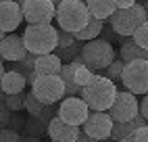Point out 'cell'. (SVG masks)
<instances>
[{"mask_svg": "<svg viewBox=\"0 0 148 142\" xmlns=\"http://www.w3.org/2000/svg\"><path fill=\"white\" fill-rule=\"evenodd\" d=\"M75 142H98V140H96V138H92L90 134H86V132L82 130V132H79V136L75 138Z\"/></svg>", "mask_w": 148, "mask_h": 142, "instance_id": "obj_31", "label": "cell"}, {"mask_svg": "<svg viewBox=\"0 0 148 142\" xmlns=\"http://www.w3.org/2000/svg\"><path fill=\"white\" fill-rule=\"evenodd\" d=\"M138 2V0H115V6L117 8H130Z\"/></svg>", "mask_w": 148, "mask_h": 142, "instance_id": "obj_30", "label": "cell"}, {"mask_svg": "<svg viewBox=\"0 0 148 142\" xmlns=\"http://www.w3.org/2000/svg\"><path fill=\"white\" fill-rule=\"evenodd\" d=\"M121 59L125 63L136 61V59H148V48H142L138 42H134L132 36H125L121 44Z\"/></svg>", "mask_w": 148, "mask_h": 142, "instance_id": "obj_19", "label": "cell"}, {"mask_svg": "<svg viewBox=\"0 0 148 142\" xmlns=\"http://www.w3.org/2000/svg\"><path fill=\"white\" fill-rule=\"evenodd\" d=\"M32 92L44 105H56L65 98V82L58 75H38L32 84Z\"/></svg>", "mask_w": 148, "mask_h": 142, "instance_id": "obj_7", "label": "cell"}, {"mask_svg": "<svg viewBox=\"0 0 148 142\" xmlns=\"http://www.w3.org/2000/svg\"><path fill=\"white\" fill-rule=\"evenodd\" d=\"M142 125H148V119H146L142 113L136 115L132 121H115L111 138L117 140V142H121V140H125V138H132V136L136 134V130L142 128Z\"/></svg>", "mask_w": 148, "mask_h": 142, "instance_id": "obj_15", "label": "cell"}, {"mask_svg": "<svg viewBox=\"0 0 148 142\" xmlns=\"http://www.w3.org/2000/svg\"><path fill=\"white\" fill-rule=\"evenodd\" d=\"M82 59H84L86 67H90L94 73H104V69L115 61V48L106 40L94 38L84 44Z\"/></svg>", "mask_w": 148, "mask_h": 142, "instance_id": "obj_5", "label": "cell"}, {"mask_svg": "<svg viewBox=\"0 0 148 142\" xmlns=\"http://www.w3.org/2000/svg\"><path fill=\"white\" fill-rule=\"evenodd\" d=\"M121 142H136V138L132 136V138H125V140H121Z\"/></svg>", "mask_w": 148, "mask_h": 142, "instance_id": "obj_36", "label": "cell"}, {"mask_svg": "<svg viewBox=\"0 0 148 142\" xmlns=\"http://www.w3.org/2000/svg\"><path fill=\"white\" fill-rule=\"evenodd\" d=\"M140 113L148 119V94H144V98L140 100Z\"/></svg>", "mask_w": 148, "mask_h": 142, "instance_id": "obj_32", "label": "cell"}, {"mask_svg": "<svg viewBox=\"0 0 148 142\" xmlns=\"http://www.w3.org/2000/svg\"><path fill=\"white\" fill-rule=\"evenodd\" d=\"M36 61H38V54L27 52L21 61H15L13 65H8V69L23 73V75H25V79H27V84L32 86V84L36 82V77H38V71H36Z\"/></svg>", "mask_w": 148, "mask_h": 142, "instance_id": "obj_17", "label": "cell"}, {"mask_svg": "<svg viewBox=\"0 0 148 142\" xmlns=\"http://www.w3.org/2000/svg\"><path fill=\"white\" fill-rule=\"evenodd\" d=\"M6 73V65H4V59H0V86H2V77Z\"/></svg>", "mask_w": 148, "mask_h": 142, "instance_id": "obj_33", "label": "cell"}, {"mask_svg": "<svg viewBox=\"0 0 148 142\" xmlns=\"http://www.w3.org/2000/svg\"><path fill=\"white\" fill-rule=\"evenodd\" d=\"M113 125H115V121H113V117H111L108 111H90V115H88V119H86V123H84L82 130L100 142V140L111 138Z\"/></svg>", "mask_w": 148, "mask_h": 142, "instance_id": "obj_11", "label": "cell"}, {"mask_svg": "<svg viewBox=\"0 0 148 142\" xmlns=\"http://www.w3.org/2000/svg\"><path fill=\"white\" fill-rule=\"evenodd\" d=\"M144 4V8H146V13H148V0H146V2H142Z\"/></svg>", "mask_w": 148, "mask_h": 142, "instance_id": "obj_40", "label": "cell"}, {"mask_svg": "<svg viewBox=\"0 0 148 142\" xmlns=\"http://www.w3.org/2000/svg\"><path fill=\"white\" fill-rule=\"evenodd\" d=\"M27 52H29V50H27V46H25L23 36H17V34H6L2 40H0V59L8 61V63L21 61Z\"/></svg>", "mask_w": 148, "mask_h": 142, "instance_id": "obj_12", "label": "cell"}, {"mask_svg": "<svg viewBox=\"0 0 148 142\" xmlns=\"http://www.w3.org/2000/svg\"><path fill=\"white\" fill-rule=\"evenodd\" d=\"M117 94H119V90L115 86V79L102 73H94L90 84L82 88V98L92 111H108L113 107Z\"/></svg>", "mask_w": 148, "mask_h": 142, "instance_id": "obj_1", "label": "cell"}, {"mask_svg": "<svg viewBox=\"0 0 148 142\" xmlns=\"http://www.w3.org/2000/svg\"><path fill=\"white\" fill-rule=\"evenodd\" d=\"M50 142H54V140H50Z\"/></svg>", "mask_w": 148, "mask_h": 142, "instance_id": "obj_41", "label": "cell"}, {"mask_svg": "<svg viewBox=\"0 0 148 142\" xmlns=\"http://www.w3.org/2000/svg\"><path fill=\"white\" fill-rule=\"evenodd\" d=\"M0 2H2V0H0Z\"/></svg>", "mask_w": 148, "mask_h": 142, "instance_id": "obj_42", "label": "cell"}, {"mask_svg": "<svg viewBox=\"0 0 148 142\" xmlns=\"http://www.w3.org/2000/svg\"><path fill=\"white\" fill-rule=\"evenodd\" d=\"M52 2H54V4L58 6V4H61V2H65V0H52Z\"/></svg>", "mask_w": 148, "mask_h": 142, "instance_id": "obj_39", "label": "cell"}, {"mask_svg": "<svg viewBox=\"0 0 148 142\" xmlns=\"http://www.w3.org/2000/svg\"><path fill=\"white\" fill-rule=\"evenodd\" d=\"M88 11L92 17L100 19V21H108V17L115 13V0H86Z\"/></svg>", "mask_w": 148, "mask_h": 142, "instance_id": "obj_20", "label": "cell"}, {"mask_svg": "<svg viewBox=\"0 0 148 142\" xmlns=\"http://www.w3.org/2000/svg\"><path fill=\"white\" fill-rule=\"evenodd\" d=\"M75 40H77V38H75L71 32H65V29L58 27V46H56V50H58V48H67V46H71Z\"/></svg>", "mask_w": 148, "mask_h": 142, "instance_id": "obj_28", "label": "cell"}, {"mask_svg": "<svg viewBox=\"0 0 148 142\" xmlns=\"http://www.w3.org/2000/svg\"><path fill=\"white\" fill-rule=\"evenodd\" d=\"M25 98H27V94L25 92H17V94H6V107L11 109V111H21V109H25Z\"/></svg>", "mask_w": 148, "mask_h": 142, "instance_id": "obj_24", "label": "cell"}, {"mask_svg": "<svg viewBox=\"0 0 148 142\" xmlns=\"http://www.w3.org/2000/svg\"><path fill=\"white\" fill-rule=\"evenodd\" d=\"M144 21H148V13L142 2H136L130 8H115V13L108 17V25L117 32V36H134Z\"/></svg>", "mask_w": 148, "mask_h": 142, "instance_id": "obj_4", "label": "cell"}, {"mask_svg": "<svg viewBox=\"0 0 148 142\" xmlns=\"http://www.w3.org/2000/svg\"><path fill=\"white\" fill-rule=\"evenodd\" d=\"M79 132H82L79 125L67 123V121H63L58 115L50 121V125H48V136L54 142H75V138L79 136Z\"/></svg>", "mask_w": 148, "mask_h": 142, "instance_id": "obj_14", "label": "cell"}, {"mask_svg": "<svg viewBox=\"0 0 148 142\" xmlns=\"http://www.w3.org/2000/svg\"><path fill=\"white\" fill-rule=\"evenodd\" d=\"M136 96L138 94L130 92V90H121L117 94L113 107L108 109L113 121H132L136 115H140V100Z\"/></svg>", "mask_w": 148, "mask_h": 142, "instance_id": "obj_10", "label": "cell"}, {"mask_svg": "<svg viewBox=\"0 0 148 142\" xmlns=\"http://www.w3.org/2000/svg\"><path fill=\"white\" fill-rule=\"evenodd\" d=\"M90 11L84 0H65L56 6V23L65 32H79L90 21Z\"/></svg>", "mask_w": 148, "mask_h": 142, "instance_id": "obj_3", "label": "cell"}, {"mask_svg": "<svg viewBox=\"0 0 148 142\" xmlns=\"http://www.w3.org/2000/svg\"><path fill=\"white\" fill-rule=\"evenodd\" d=\"M23 142H40V140H38V136H32V134H27V136H23Z\"/></svg>", "mask_w": 148, "mask_h": 142, "instance_id": "obj_34", "label": "cell"}, {"mask_svg": "<svg viewBox=\"0 0 148 142\" xmlns=\"http://www.w3.org/2000/svg\"><path fill=\"white\" fill-rule=\"evenodd\" d=\"M84 44H86V42H82V40H75L71 46H67V48H58V50H56V54L61 57L63 63H71L75 57H79V54H82Z\"/></svg>", "mask_w": 148, "mask_h": 142, "instance_id": "obj_22", "label": "cell"}, {"mask_svg": "<svg viewBox=\"0 0 148 142\" xmlns=\"http://www.w3.org/2000/svg\"><path fill=\"white\" fill-rule=\"evenodd\" d=\"M63 69V61L56 52H48V54H40L36 61V71L38 75H58Z\"/></svg>", "mask_w": 148, "mask_h": 142, "instance_id": "obj_16", "label": "cell"}, {"mask_svg": "<svg viewBox=\"0 0 148 142\" xmlns=\"http://www.w3.org/2000/svg\"><path fill=\"white\" fill-rule=\"evenodd\" d=\"M84 2H86V0H84Z\"/></svg>", "mask_w": 148, "mask_h": 142, "instance_id": "obj_43", "label": "cell"}, {"mask_svg": "<svg viewBox=\"0 0 148 142\" xmlns=\"http://www.w3.org/2000/svg\"><path fill=\"white\" fill-rule=\"evenodd\" d=\"M90 107L82 96H65L61 103H58V117L67 123H73V125H84L88 115H90Z\"/></svg>", "mask_w": 148, "mask_h": 142, "instance_id": "obj_8", "label": "cell"}, {"mask_svg": "<svg viewBox=\"0 0 148 142\" xmlns=\"http://www.w3.org/2000/svg\"><path fill=\"white\" fill-rule=\"evenodd\" d=\"M119 82L134 94H148V59H136L125 63Z\"/></svg>", "mask_w": 148, "mask_h": 142, "instance_id": "obj_6", "label": "cell"}, {"mask_svg": "<svg viewBox=\"0 0 148 142\" xmlns=\"http://www.w3.org/2000/svg\"><path fill=\"white\" fill-rule=\"evenodd\" d=\"M134 138H136V142H148V125L138 128L136 134H134Z\"/></svg>", "mask_w": 148, "mask_h": 142, "instance_id": "obj_29", "label": "cell"}, {"mask_svg": "<svg viewBox=\"0 0 148 142\" xmlns=\"http://www.w3.org/2000/svg\"><path fill=\"white\" fill-rule=\"evenodd\" d=\"M48 107H50V105H44L42 100H38V98L34 96V92H29L27 98H25V111L29 113V117H38V115H42Z\"/></svg>", "mask_w": 148, "mask_h": 142, "instance_id": "obj_23", "label": "cell"}, {"mask_svg": "<svg viewBox=\"0 0 148 142\" xmlns=\"http://www.w3.org/2000/svg\"><path fill=\"white\" fill-rule=\"evenodd\" d=\"M132 38H134V42H138L142 48H148V21H144L140 27H138Z\"/></svg>", "mask_w": 148, "mask_h": 142, "instance_id": "obj_26", "label": "cell"}, {"mask_svg": "<svg viewBox=\"0 0 148 142\" xmlns=\"http://www.w3.org/2000/svg\"><path fill=\"white\" fill-rule=\"evenodd\" d=\"M100 142H117V140H113V138H106V140H100Z\"/></svg>", "mask_w": 148, "mask_h": 142, "instance_id": "obj_38", "label": "cell"}, {"mask_svg": "<svg viewBox=\"0 0 148 142\" xmlns=\"http://www.w3.org/2000/svg\"><path fill=\"white\" fill-rule=\"evenodd\" d=\"M4 36H6V32H4V29H0V40H2Z\"/></svg>", "mask_w": 148, "mask_h": 142, "instance_id": "obj_37", "label": "cell"}, {"mask_svg": "<svg viewBox=\"0 0 148 142\" xmlns=\"http://www.w3.org/2000/svg\"><path fill=\"white\" fill-rule=\"evenodd\" d=\"M21 8L27 25L52 23V19H56V4L52 0H27Z\"/></svg>", "mask_w": 148, "mask_h": 142, "instance_id": "obj_9", "label": "cell"}, {"mask_svg": "<svg viewBox=\"0 0 148 142\" xmlns=\"http://www.w3.org/2000/svg\"><path fill=\"white\" fill-rule=\"evenodd\" d=\"M27 86V79L23 73H19V71H13V69H6V73L2 77V88L6 94H17V92H23Z\"/></svg>", "mask_w": 148, "mask_h": 142, "instance_id": "obj_18", "label": "cell"}, {"mask_svg": "<svg viewBox=\"0 0 148 142\" xmlns=\"http://www.w3.org/2000/svg\"><path fill=\"white\" fill-rule=\"evenodd\" d=\"M123 67H125V61H123V59H115L113 63L104 69V73H102V75H106V77H111V79H115V82H117V79H121Z\"/></svg>", "mask_w": 148, "mask_h": 142, "instance_id": "obj_25", "label": "cell"}, {"mask_svg": "<svg viewBox=\"0 0 148 142\" xmlns=\"http://www.w3.org/2000/svg\"><path fill=\"white\" fill-rule=\"evenodd\" d=\"M0 142H23V136L19 134L17 130H0Z\"/></svg>", "mask_w": 148, "mask_h": 142, "instance_id": "obj_27", "label": "cell"}, {"mask_svg": "<svg viewBox=\"0 0 148 142\" xmlns=\"http://www.w3.org/2000/svg\"><path fill=\"white\" fill-rule=\"evenodd\" d=\"M21 21H25L23 17V8L19 6L15 0H2L0 2V29L4 32H15L21 25Z\"/></svg>", "mask_w": 148, "mask_h": 142, "instance_id": "obj_13", "label": "cell"}, {"mask_svg": "<svg viewBox=\"0 0 148 142\" xmlns=\"http://www.w3.org/2000/svg\"><path fill=\"white\" fill-rule=\"evenodd\" d=\"M102 29H104V21H100V19H96V17H90L88 25L84 29H79V32H75L73 36L77 40H82V42H90V40H94V38L100 36Z\"/></svg>", "mask_w": 148, "mask_h": 142, "instance_id": "obj_21", "label": "cell"}, {"mask_svg": "<svg viewBox=\"0 0 148 142\" xmlns=\"http://www.w3.org/2000/svg\"><path fill=\"white\" fill-rule=\"evenodd\" d=\"M23 40L29 52L34 54H48L54 52L58 46V29L52 23H42V25H27L23 32Z\"/></svg>", "mask_w": 148, "mask_h": 142, "instance_id": "obj_2", "label": "cell"}, {"mask_svg": "<svg viewBox=\"0 0 148 142\" xmlns=\"http://www.w3.org/2000/svg\"><path fill=\"white\" fill-rule=\"evenodd\" d=\"M15 2H17V4H19V6H23V4H25V2H27V0H15Z\"/></svg>", "mask_w": 148, "mask_h": 142, "instance_id": "obj_35", "label": "cell"}]
</instances>
